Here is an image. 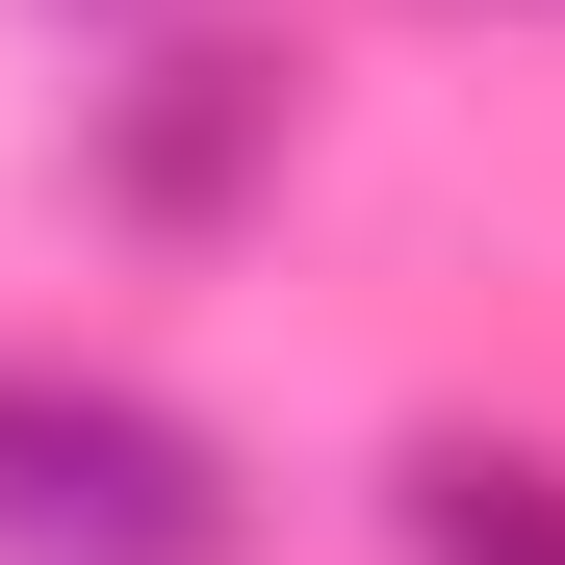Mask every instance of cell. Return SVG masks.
<instances>
[{"mask_svg": "<svg viewBox=\"0 0 565 565\" xmlns=\"http://www.w3.org/2000/svg\"><path fill=\"white\" fill-rule=\"evenodd\" d=\"M386 514H412V565H565V462L540 437H412Z\"/></svg>", "mask_w": 565, "mask_h": 565, "instance_id": "obj_2", "label": "cell"}, {"mask_svg": "<svg viewBox=\"0 0 565 565\" xmlns=\"http://www.w3.org/2000/svg\"><path fill=\"white\" fill-rule=\"evenodd\" d=\"M0 565H232V462L154 386H0Z\"/></svg>", "mask_w": 565, "mask_h": 565, "instance_id": "obj_1", "label": "cell"}]
</instances>
